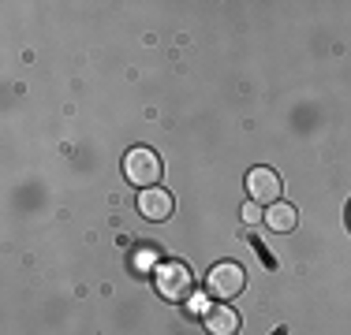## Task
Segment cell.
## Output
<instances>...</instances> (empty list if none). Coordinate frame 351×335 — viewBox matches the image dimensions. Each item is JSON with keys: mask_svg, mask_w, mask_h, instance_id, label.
Instances as JSON below:
<instances>
[{"mask_svg": "<svg viewBox=\"0 0 351 335\" xmlns=\"http://www.w3.org/2000/svg\"><path fill=\"white\" fill-rule=\"evenodd\" d=\"M123 175H128V183H135L142 190L157 187V179H161V157L146 146H135L123 157Z\"/></svg>", "mask_w": 351, "mask_h": 335, "instance_id": "cell-1", "label": "cell"}, {"mask_svg": "<svg viewBox=\"0 0 351 335\" xmlns=\"http://www.w3.org/2000/svg\"><path fill=\"white\" fill-rule=\"evenodd\" d=\"M154 283H157V291H161V298H172V302H187L191 291H195V276H191V268L180 265V261H169V265L157 268Z\"/></svg>", "mask_w": 351, "mask_h": 335, "instance_id": "cell-2", "label": "cell"}, {"mask_svg": "<svg viewBox=\"0 0 351 335\" xmlns=\"http://www.w3.org/2000/svg\"><path fill=\"white\" fill-rule=\"evenodd\" d=\"M206 283H210V291L217 298H236L239 291L247 287V272H243V265H236V261H221V265L210 268Z\"/></svg>", "mask_w": 351, "mask_h": 335, "instance_id": "cell-3", "label": "cell"}, {"mask_svg": "<svg viewBox=\"0 0 351 335\" xmlns=\"http://www.w3.org/2000/svg\"><path fill=\"white\" fill-rule=\"evenodd\" d=\"M247 194L254 205H277L280 201V175L273 172V168H250Z\"/></svg>", "mask_w": 351, "mask_h": 335, "instance_id": "cell-4", "label": "cell"}, {"mask_svg": "<svg viewBox=\"0 0 351 335\" xmlns=\"http://www.w3.org/2000/svg\"><path fill=\"white\" fill-rule=\"evenodd\" d=\"M172 209H176V201H172V194L165 187H149V190L138 194V213L146 216V220H154V224L169 220Z\"/></svg>", "mask_w": 351, "mask_h": 335, "instance_id": "cell-5", "label": "cell"}, {"mask_svg": "<svg viewBox=\"0 0 351 335\" xmlns=\"http://www.w3.org/2000/svg\"><path fill=\"white\" fill-rule=\"evenodd\" d=\"M210 335H236L239 332V313L232 306H210V313L202 317Z\"/></svg>", "mask_w": 351, "mask_h": 335, "instance_id": "cell-6", "label": "cell"}, {"mask_svg": "<svg viewBox=\"0 0 351 335\" xmlns=\"http://www.w3.org/2000/svg\"><path fill=\"white\" fill-rule=\"evenodd\" d=\"M299 224V213L291 205H284V201H277V205H269L265 209V228L269 231H280V234H288L291 228Z\"/></svg>", "mask_w": 351, "mask_h": 335, "instance_id": "cell-7", "label": "cell"}, {"mask_svg": "<svg viewBox=\"0 0 351 335\" xmlns=\"http://www.w3.org/2000/svg\"><path fill=\"white\" fill-rule=\"evenodd\" d=\"M187 313L191 317H206V313H210V302H206L202 295H191L187 298Z\"/></svg>", "mask_w": 351, "mask_h": 335, "instance_id": "cell-8", "label": "cell"}, {"mask_svg": "<svg viewBox=\"0 0 351 335\" xmlns=\"http://www.w3.org/2000/svg\"><path fill=\"white\" fill-rule=\"evenodd\" d=\"M243 220H247V224H262V220H265L262 205H254V201H247V205H243Z\"/></svg>", "mask_w": 351, "mask_h": 335, "instance_id": "cell-9", "label": "cell"}, {"mask_svg": "<svg viewBox=\"0 0 351 335\" xmlns=\"http://www.w3.org/2000/svg\"><path fill=\"white\" fill-rule=\"evenodd\" d=\"M348 228H351V205H348Z\"/></svg>", "mask_w": 351, "mask_h": 335, "instance_id": "cell-10", "label": "cell"}]
</instances>
